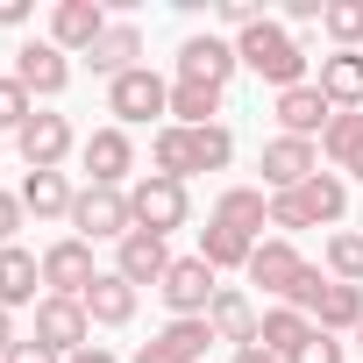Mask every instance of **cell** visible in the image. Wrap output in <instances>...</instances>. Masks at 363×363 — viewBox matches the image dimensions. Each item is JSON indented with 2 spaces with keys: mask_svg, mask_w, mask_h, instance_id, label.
I'll list each match as a JSON object with an SVG mask.
<instances>
[{
  "mask_svg": "<svg viewBox=\"0 0 363 363\" xmlns=\"http://www.w3.org/2000/svg\"><path fill=\"white\" fill-rule=\"evenodd\" d=\"M320 29L335 36V50H363V0H328Z\"/></svg>",
  "mask_w": 363,
  "mask_h": 363,
  "instance_id": "f546056e",
  "label": "cell"
},
{
  "mask_svg": "<svg viewBox=\"0 0 363 363\" xmlns=\"http://www.w3.org/2000/svg\"><path fill=\"white\" fill-rule=\"evenodd\" d=\"M15 150H22L29 171H57V164L72 157V121H65V114H29V121L15 128Z\"/></svg>",
  "mask_w": 363,
  "mask_h": 363,
  "instance_id": "8fae6325",
  "label": "cell"
},
{
  "mask_svg": "<svg viewBox=\"0 0 363 363\" xmlns=\"http://www.w3.org/2000/svg\"><path fill=\"white\" fill-rule=\"evenodd\" d=\"M200 257H207L214 271H235V264L250 271L257 242H250V235H235V228H221V221H207V228H200Z\"/></svg>",
  "mask_w": 363,
  "mask_h": 363,
  "instance_id": "484cf974",
  "label": "cell"
},
{
  "mask_svg": "<svg viewBox=\"0 0 363 363\" xmlns=\"http://www.w3.org/2000/svg\"><path fill=\"white\" fill-rule=\"evenodd\" d=\"M164 306H171V320H207V306H214V264L207 257H171V271H164Z\"/></svg>",
  "mask_w": 363,
  "mask_h": 363,
  "instance_id": "277c9868",
  "label": "cell"
},
{
  "mask_svg": "<svg viewBox=\"0 0 363 363\" xmlns=\"http://www.w3.org/2000/svg\"><path fill=\"white\" fill-rule=\"evenodd\" d=\"M356 349H363V320H356Z\"/></svg>",
  "mask_w": 363,
  "mask_h": 363,
  "instance_id": "bcb514c9",
  "label": "cell"
},
{
  "mask_svg": "<svg viewBox=\"0 0 363 363\" xmlns=\"http://www.w3.org/2000/svg\"><path fill=\"white\" fill-rule=\"evenodd\" d=\"M29 114H36V100H29V86L8 72V79H0V128H22Z\"/></svg>",
  "mask_w": 363,
  "mask_h": 363,
  "instance_id": "836d02e7",
  "label": "cell"
},
{
  "mask_svg": "<svg viewBox=\"0 0 363 363\" xmlns=\"http://www.w3.org/2000/svg\"><path fill=\"white\" fill-rule=\"evenodd\" d=\"M313 86L328 93L335 114H363V50H335V57H320V79H313Z\"/></svg>",
  "mask_w": 363,
  "mask_h": 363,
  "instance_id": "e0dca14e",
  "label": "cell"
},
{
  "mask_svg": "<svg viewBox=\"0 0 363 363\" xmlns=\"http://www.w3.org/2000/svg\"><path fill=\"white\" fill-rule=\"evenodd\" d=\"M79 157H86V171H93V186H107V193H121V178L135 171L128 128H93V135L79 143Z\"/></svg>",
  "mask_w": 363,
  "mask_h": 363,
  "instance_id": "4fadbf2b",
  "label": "cell"
},
{
  "mask_svg": "<svg viewBox=\"0 0 363 363\" xmlns=\"http://www.w3.org/2000/svg\"><path fill=\"white\" fill-rule=\"evenodd\" d=\"M65 363H121V356H114V349H100V342H86V349H79V356H65Z\"/></svg>",
  "mask_w": 363,
  "mask_h": 363,
  "instance_id": "b9f144b4",
  "label": "cell"
},
{
  "mask_svg": "<svg viewBox=\"0 0 363 363\" xmlns=\"http://www.w3.org/2000/svg\"><path fill=\"white\" fill-rule=\"evenodd\" d=\"M235 72H242V57H235L228 36H186V43H178V79H186V86H221L228 93Z\"/></svg>",
  "mask_w": 363,
  "mask_h": 363,
  "instance_id": "9c48e42d",
  "label": "cell"
},
{
  "mask_svg": "<svg viewBox=\"0 0 363 363\" xmlns=\"http://www.w3.org/2000/svg\"><path fill=\"white\" fill-rule=\"evenodd\" d=\"M171 114H178V128H214L221 86H186V79H178V86H171Z\"/></svg>",
  "mask_w": 363,
  "mask_h": 363,
  "instance_id": "4316f807",
  "label": "cell"
},
{
  "mask_svg": "<svg viewBox=\"0 0 363 363\" xmlns=\"http://www.w3.org/2000/svg\"><path fill=\"white\" fill-rule=\"evenodd\" d=\"M328 121H335V107H328V93H320L313 79L292 86V93H278V128H285V135L313 143V135H328Z\"/></svg>",
  "mask_w": 363,
  "mask_h": 363,
  "instance_id": "9a60e30c",
  "label": "cell"
},
{
  "mask_svg": "<svg viewBox=\"0 0 363 363\" xmlns=\"http://www.w3.org/2000/svg\"><path fill=\"white\" fill-rule=\"evenodd\" d=\"M15 228H22V193H0V250L15 242Z\"/></svg>",
  "mask_w": 363,
  "mask_h": 363,
  "instance_id": "8d00e7d4",
  "label": "cell"
},
{
  "mask_svg": "<svg viewBox=\"0 0 363 363\" xmlns=\"http://www.w3.org/2000/svg\"><path fill=\"white\" fill-rule=\"evenodd\" d=\"M135 363H186V356H178L171 342H143V349H135Z\"/></svg>",
  "mask_w": 363,
  "mask_h": 363,
  "instance_id": "f35d334b",
  "label": "cell"
},
{
  "mask_svg": "<svg viewBox=\"0 0 363 363\" xmlns=\"http://www.w3.org/2000/svg\"><path fill=\"white\" fill-rule=\"evenodd\" d=\"M214 221L257 242V228L271 221V200H264V193H250V186H228V193H221V207H214Z\"/></svg>",
  "mask_w": 363,
  "mask_h": 363,
  "instance_id": "d4e9b609",
  "label": "cell"
},
{
  "mask_svg": "<svg viewBox=\"0 0 363 363\" xmlns=\"http://www.w3.org/2000/svg\"><path fill=\"white\" fill-rule=\"evenodd\" d=\"M135 57H143V29H135V22H114V29H107V36L86 50V65H93L107 86H114L121 72H135Z\"/></svg>",
  "mask_w": 363,
  "mask_h": 363,
  "instance_id": "7402d4cb",
  "label": "cell"
},
{
  "mask_svg": "<svg viewBox=\"0 0 363 363\" xmlns=\"http://www.w3.org/2000/svg\"><path fill=\"white\" fill-rule=\"evenodd\" d=\"M235 57H242L257 79H271L278 93L306 86V50H299V36H292V29H278V22H257L250 36H235Z\"/></svg>",
  "mask_w": 363,
  "mask_h": 363,
  "instance_id": "6da1fadb",
  "label": "cell"
},
{
  "mask_svg": "<svg viewBox=\"0 0 363 363\" xmlns=\"http://www.w3.org/2000/svg\"><path fill=\"white\" fill-rule=\"evenodd\" d=\"M8 349H15V313L0 306V356H8Z\"/></svg>",
  "mask_w": 363,
  "mask_h": 363,
  "instance_id": "ee69618b",
  "label": "cell"
},
{
  "mask_svg": "<svg viewBox=\"0 0 363 363\" xmlns=\"http://www.w3.org/2000/svg\"><path fill=\"white\" fill-rule=\"evenodd\" d=\"M292 363H342V342H335V335H320V328H313V335H306V349H299V356H292Z\"/></svg>",
  "mask_w": 363,
  "mask_h": 363,
  "instance_id": "d590c367",
  "label": "cell"
},
{
  "mask_svg": "<svg viewBox=\"0 0 363 363\" xmlns=\"http://www.w3.org/2000/svg\"><path fill=\"white\" fill-rule=\"evenodd\" d=\"M36 342L50 349V356H79L86 342H93V320H86V299H36Z\"/></svg>",
  "mask_w": 363,
  "mask_h": 363,
  "instance_id": "ba28073f",
  "label": "cell"
},
{
  "mask_svg": "<svg viewBox=\"0 0 363 363\" xmlns=\"http://www.w3.org/2000/svg\"><path fill=\"white\" fill-rule=\"evenodd\" d=\"M0 363H65V356H50V349H43V342L29 335V342H15V349H8V356H0Z\"/></svg>",
  "mask_w": 363,
  "mask_h": 363,
  "instance_id": "74e56055",
  "label": "cell"
},
{
  "mask_svg": "<svg viewBox=\"0 0 363 363\" xmlns=\"http://www.w3.org/2000/svg\"><path fill=\"white\" fill-rule=\"evenodd\" d=\"M93 242H79V235H57L50 250H43V285H50V299H86L93 292Z\"/></svg>",
  "mask_w": 363,
  "mask_h": 363,
  "instance_id": "52a82bcc",
  "label": "cell"
},
{
  "mask_svg": "<svg viewBox=\"0 0 363 363\" xmlns=\"http://www.w3.org/2000/svg\"><path fill=\"white\" fill-rule=\"evenodd\" d=\"M128 214H135V228H150V235H171V228H186V214H193V200H186V178H135L128 186Z\"/></svg>",
  "mask_w": 363,
  "mask_h": 363,
  "instance_id": "3957f363",
  "label": "cell"
},
{
  "mask_svg": "<svg viewBox=\"0 0 363 363\" xmlns=\"http://www.w3.org/2000/svg\"><path fill=\"white\" fill-rule=\"evenodd\" d=\"M235 363H285V356H271V349H257V342H250V349H235Z\"/></svg>",
  "mask_w": 363,
  "mask_h": 363,
  "instance_id": "7bdbcfd3",
  "label": "cell"
},
{
  "mask_svg": "<svg viewBox=\"0 0 363 363\" xmlns=\"http://www.w3.org/2000/svg\"><path fill=\"white\" fill-rule=\"evenodd\" d=\"M313 171H320V143H299V135H271L264 143V186L271 193H299Z\"/></svg>",
  "mask_w": 363,
  "mask_h": 363,
  "instance_id": "30bf717a",
  "label": "cell"
},
{
  "mask_svg": "<svg viewBox=\"0 0 363 363\" xmlns=\"http://www.w3.org/2000/svg\"><path fill=\"white\" fill-rule=\"evenodd\" d=\"M114 271H121L128 285H164V271H171V250H164V235H150V228L121 235V250H114Z\"/></svg>",
  "mask_w": 363,
  "mask_h": 363,
  "instance_id": "2e32d148",
  "label": "cell"
},
{
  "mask_svg": "<svg viewBox=\"0 0 363 363\" xmlns=\"http://www.w3.org/2000/svg\"><path fill=\"white\" fill-rule=\"evenodd\" d=\"M221 22H228L235 36H250V29L264 22V8H257V0H221Z\"/></svg>",
  "mask_w": 363,
  "mask_h": 363,
  "instance_id": "e575fe53",
  "label": "cell"
},
{
  "mask_svg": "<svg viewBox=\"0 0 363 363\" xmlns=\"http://www.w3.org/2000/svg\"><path fill=\"white\" fill-rule=\"evenodd\" d=\"M72 207H79V193H72L65 171H29V178H22V214H36V221H72Z\"/></svg>",
  "mask_w": 363,
  "mask_h": 363,
  "instance_id": "ac0fdd59",
  "label": "cell"
},
{
  "mask_svg": "<svg viewBox=\"0 0 363 363\" xmlns=\"http://www.w3.org/2000/svg\"><path fill=\"white\" fill-rule=\"evenodd\" d=\"M36 285H43V257H29L22 242H8V250H0V306H29L36 299Z\"/></svg>",
  "mask_w": 363,
  "mask_h": 363,
  "instance_id": "603a6c76",
  "label": "cell"
},
{
  "mask_svg": "<svg viewBox=\"0 0 363 363\" xmlns=\"http://www.w3.org/2000/svg\"><path fill=\"white\" fill-rule=\"evenodd\" d=\"M250 278H257L264 292H278V299H292V285L306 278V257H299L292 242H257V257H250Z\"/></svg>",
  "mask_w": 363,
  "mask_h": 363,
  "instance_id": "d6986e66",
  "label": "cell"
},
{
  "mask_svg": "<svg viewBox=\"0 0 363 363\" xmlns=\"http://www.w3.org/2000/svg\"><path fill=\"white\" fill-rule=\"evenodd\" d=\"M306 335H313V320H306L299 306H271V313L257 320V349H271V356H285V363L306 349Z\"/></svg>",
  "mask_w": 363,
  "mask_h": 363,
  "instance_id": "cb8c5ba5",
  "label": "cell"
},
{
  "mask_svg": "<svg viewBox=\"0 0 363 363\" xmlns=\"http://www.w3.org/2000/svg\"><path fill=\"white\" fill-rule=\"evenodd\" d=\"M15 79L29 86V100H57V93L72 86V65H65V50L43 36V43H22V50H15Z\"/></svg>",
  "mask_w": 363,
  "mask_h": 363,
  "instance_id": "5bb4252c",
  "label": "cell"
},
{
  "mask_svg": "<svg viewBox=\"0 0 363 363\" xmlns=\"http://www.w3.org/2000/svg\"><path fill=\"white\" fill-rule=\"evenodd\" d=\"M349 214V186H342V171H313L299 193H271V221L278 228H328Z\"/></svg>",
  "mask_w": 363,
  "mask_h": 363,
  "instance_id": "7a4b0ae2",
  "label": "cell"
},
{
  "mask_svg": "<svg viewBox=\"0 0 363 363\" xmlns=\"http://www.w3.org/2000/svg\"><path fill=\"white\" fill-rule=\"evenodd\" d=\"M29 22V0H0V29H22Z\"/></svg>",
  "mask_w": 363,
  "mask_h": 363,
  "instance_id": "60d3db41",
  "label": "cell"
},
{
  "mask_svg": "<svg viewBox=\"0 0 363 363\" xmlns=\"http://www.w3.org/2000/svg\"><path fill=\"white\" fill-rule=\"evenodd\" d=\"M328 278H342V285H363V228H342V235H328Z\"/></svg>",
  "mask_w": 363,
  "mask_h": 363,
  "instance_id": "f1b7e54d",
  "label": "cell"
},
{
  "mask_svg": "<svg viewBox=\"0 0 363 363\" xmlns=\"http://www.w3.org/2000/svg\"><path fill=\"white\" fill-rule=\"evenodd\" d=\"M86 320H93V328H128V320H135V285H128L121 271H100L93 292H86Z\"/></svg>",
  "mask_w": 363,
  "mask_h": 363,
  "instance_id": "ffe728a7",
  "label": "cell"
},
{
  "mask_svg": "<svg viewBox=\"0 0 363 363\" xmlns=\"http://www.w3.org/2000/svg\"><path fill=\"white\" fill-rule=\"evenodd\" d=\"M157 342H171V349L186 356V363H200V356H207V342H214V328H207V320H171Z\"/></svg>",
  "mask_w": 363,
  "mask_h": 363,
  "instance_id": "d6a6232c",
  "label": "cell"
},
{
  "mask_svg": "<svg viewBox=\"0 0 363 363\" xmlns=\"http://www.w3.org/2000/svg\"><path fill=\"white\" fill-rule=\"evenodd\" d=\"M72 228L79 242H121L135 235V214H128V193H107V186H86L79 207H72Z\"/></svg>",
  "mask_w": 363,
  "mask_h": 363,
  "instance_id": "8992f818",
  "label": "cell"
},
{
  "mask_svg": "<svg viewBox=\"0 0 363 363\" xmlns=\"http://www.w3.org/2000/svg\"><path fill=\"white\" fill-rule=\"evenodd\" d=\"M285 15H292V22L306 29V22H320V15H328V0H292V8H285Z\"/></svg>",
  "mask_w": 363,
  "mask_h": 363,
  "instance_id": "ab89813d",
  "label": "cell"
},
{
  "mask_svg": "<svg viewBox=\"0 0 363 363\" xmlns=\"http://www.w3.org/2000/svg\"><path fill=\"white\" fill-rule=\"evenodd\" d=\"M107 29H114V22H107L100 0H57V8H50V43H57L65 57H72V50H93Z\"/></svg>",
  "mask_w": 363,
  "mask_h": 363,
  "instance_id": "7c38bea8",
  "label": "cell"
},
{
  "mask_svg": "<svg viewBox=\"0 0 363 363\" xmlns=\"http://www.w3.org/2000/svg\"><path fill=\"white\" fill-rule=\"evenodd\" d=\"M257 320H264V313H257V306H250L235 285H221V292H214V306H207L214 342H235V349H250V342H257Z\"/></svg>",
  "mask_w": 363,
  "mask_h": 363,
  "instance_id": "44dd1931",
  "label": "cell"
},
{
  "mask_svg": "<svg viewBox=\"0 0 363 363\" xmlns=\"http://www.w3.org/2000/svg\"><path fill=\"white\" fill-rule=\"evenodd\" d=\"M235 164V135L214 121V128H193V171H228Z\"/></svg>",
  "mask_w": 363,
  "mask_h": 363,
  "instance_id": "4dcf8cb0",
  "label": "cell"
},
{
  "mask_svg": "<svg viewBox=\"0 0 363 363\" xmlns=\"http://www.w3.org/2000/svg\"><path fill=\"white\" fill-rule=\"evenodd\" d=\"M356 150H363V114H335V121H328V135H320V157L342 171Z\"/></svg>",
  "mask_w": 363,
  "mask_h": 363,
  "instance_id": "1f68e13d",
  "label": "cell"
},
{
  "mask_svg": "<svg viewBox=\"0 0 363 363\" xmlns=\"http://www.w3.org/2000/svg\"><path fill=\"white\" fill-rule=\"evenodd\" d=\"M107 114H114V128L150 121V114H171V86H164L150 65H135V72H121V79L107 86Z\"/></svg>",
  "mask_w": 363,
  "mask_h": 363,
  "instance_id": "5b68a950",
  "label": "cell"
},
{
  "mask_svg": "<svg viewBox=\"0 0 363 363\" xmlns=\"http://www.w3.org/2000/svg\"><path fill=\"white\" fill-rule=\"evenodd\" d=\"M342 171H349V178H363V150H356V157H349V164H342Z\"/></svg>",
  "mask_w": 363,
  "mask_h": 363,
  "instance_id": "f6af8a7d",
  "label": "cell"
},
{
  "mask_svg": "<svg viewBox=\"0 0 363 363\" xmlns=\"http://www.w3.org/2000/svg\"><path fill=\"white\" fill-rule=\"evenodd\" d=\"M150 164H157V178H186L193 171V128H157L150 135Z\"/></svg>",
  "mask_w": 363,
  "mask_h": 363,
  "instance_id": "83f0119b",
  "label": "cell"
}]
</instances>
